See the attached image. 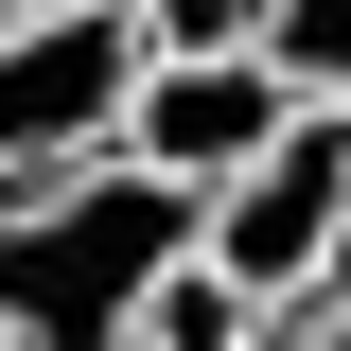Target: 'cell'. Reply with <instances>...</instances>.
<instances>
[{
	"instance_id": "obj_1",
	"label": "cell",
	"mask_w": 351,
	"mask_h": 351,
	"mask_svg": "<svg viewBox=\"0 0 351 351\" xmlns=\"http://www.w3.org/2000/svg\"><path fill=\"white\" fill-rule=\"evenodd\" d=\"M193 246V193L88 141L53 176H0V334L18 351H123V299Z\"/></svg>"
},
{
	"instance_id": "obj_2",
	"label": "cell",
	"mask_w": 351,
	"mask_h": 351,
	"mask_svg": "<svg viewBox=\"0 0 351 351\" xmlns=\"http://www.w3.org/2000/svg\"><path fill=\"white\" fill-rule=\"evenodd\" d=\"M334 228H351V106H281V141H246L193 193V263L246 281V299H299L334 263Z\"/></svg>"
},
{
	"instance_id": "obj_3",
	"label": "cell",
	"mask_w": 351,
	"mask_h": 351,
	"mask_svg": "<svg viewBox=\"0 0 351 351\" xmlns=\"http://www.w3.org/2000/svg\"><path fill=\"white\" fill-rule=\"evenodd\" d=\"M141 36L123 0H53V18H0V176H53L106 141V106H123Z\"/></svg>"
},
{
	"instance_id": "obj_4",
	"label": "cell",
	"mask_w": 351,
	"mask_h": 351,
	"mask_svg": "<svg viewBox=\"0 0 351 351\" xmlns=\"http://www.w3.org/2000/svg\"><path fill=\"white\" fill-rule=\"evenodd\" d=\"M281 106H299V88L263 71L246 36H228V53H141V71H123V106H106V141H123L141 176H176V193H211L246 141H281Z\"/></svg>"
},
{
	"instance_id": "obj_5",
	"label": "cell",
	"mask_w": 351,
	"mask_h": 351,
	"mask_svg": "<svg viewBox=\"0 0 351 351\" xmlns=\"http://www.w3.org/2000/svg\"><path fill=\"white\" fill-rule=\"evenodd\" d=\"M246 53L299 106H351V0H246Z\"/></svg>"
},
{
	"instance_id": "obj_6",
	"label": "cell",
	"mask_w": 351,
	"mask_h": 351,
	"mask_svg": "<svg viewBox=\"0 0 351 351\" xmlns=\"http://www.w3.org/2000/svg\"><path fill=\"white\" fill-rule=\"evenodd\" d=\"M123 36H141V53H228L246 0H123Z\"/></svg>"
},
{
	"instance_id": "obj_7",
	"label": "cell",
	"mask_w": 351,
	"mask_h": 351,
	"mask_svg": "<svg viewBox=\"0 0 351 351\" xmlns=\"http://www.w3.org/2000/svg\"><path fill=\"white\" fill-rule=\"evenodd\" d=\"M316 299H334V316H351V228H334V263H316Z\"/></svg>"
},
{
	"instance_id": "obj_8",
	"label": "cell",
	"mask_w": 351,
	"mask_h": 351,
	"mask_svg": "<svg viewBox=\"0 0 351 351\" xmlns=\"http://www.w3.org/2000/svg\"><path fill=\"white\" fill-rule=\"evenodd\" d=\"M0 18H53V0H0Z\"/></svg>"
},
{
	"instance_id": "obj_9",
	"label": "cell",
	"mask_w": 351,
	"mask_h": 351,
	"mask_svg": "<svg viewBox=\"0 0 351 351\" xmlns=\"http://www.w3.org/2000/svg\"><path fill=\"white\" fill-rule=\"evenodd\" d=\"M0 351H18V334H0Z\"/></svg>"
}]
</instances>
